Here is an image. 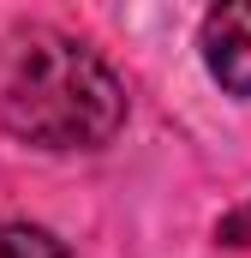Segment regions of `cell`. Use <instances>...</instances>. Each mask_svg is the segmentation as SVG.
Wrapping results in <instances>:
<instances>
[{"label": "cell", "instance_id": "1", "mask_svg": "<svg viewBox=\"0 0 251 258\" xmlns=\"http://www.w3.org/2000/svg\"><path fill=\"white\" fill-rule=\"evenodd\" d=\"M0 120L30 150H102L126 126V84L90 42L36 24L12 36Z\"/></svg>", "mask_w": 251, "mask_h": 258}, {"label": "cell", "instance_id": "2", "mask_svg": "<svg viewBox=\"0 0 251 258\" xmlns=\"http://www.w3.org/2000/svg\"><path fill=\"white\" fill-rule=\"evenodd\" d=\"M197 48H203L209 78H215L227 96H251V0L203 12Z\"/></svg>", "mask_w": 251, "mask_h": 258}, {"label": "cell", "instance_id": "3", "mask_svg": "<svg viewBox=\"0 0 251 258\" xmlns=\"http://www.w3.org/2000/svg\"><path fill=\"white\" fill-rule=\"evenodd\" d=\"M0 258H72V252L42 222H0Z\"/></svg>", "mask_w": 251, "mask_h": 258}, {"label": "cell", "instance_id": "4", "mask_svg": "<svg viewBox=\"0 0 251 258\" xmlns=\"http://www.w3.org/2000/svg\"><path fill=\"white\" fill-rule=\"evenodd\" d=\"M215 234H221L227 246H251V204H245V210H233V216H227Z\"/></svg>", "mask_w": 251, "mask_h": 258}]
</instances>
